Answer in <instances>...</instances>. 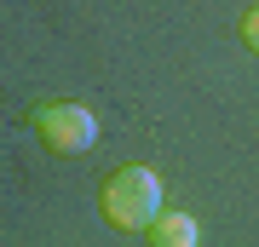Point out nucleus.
<instances>
[{"instance_id": "obj_1", "label": "nucleus", "mask_w": 259, "mask_h": 247, "mask_svg": "<svg viewBox=\"0 0 259 247\" xmlns=\"http://www.w3.org/2000/svg\"><path fill=\"white\" fill-rule=\"evenodd\" d=\"M161 213V178L150 167H115L104 178V219L115 230H144Z\"/></svg>"}, {"instance_id": "obj_2", "label": "nucleus", "mask_w": 259, "mask_h": 247, "mask_svg": "<svg viewBox=\"0 0 259 247\" xmlns=\"http://www.w3.org/2000/svg\"><path fill=\"white\" fill-rule=\"evenodd\" d=\"M35 132L47 138V150H58V156H81V150L98 144V121L81 104H40L35 110Z\"/></svg>"}, {"instance_id": "obj_3", "label": "nucleus", "mask_w": 259, "mask_h": 247, "mask_svg": "<svg viewBox=\"0 0 259 247\" xmlns=\"http://www.w3.org/2000/svg\"><path fill=\"white\" fill-rule=\"evenodd\" d=\"M150 247H196V219L190 213H156Z\"/></svg>"}, {"instance_id": "obj_4", "label": "nucleus", "mask_w": 259, "mask_h": 247, "mask_svg": "<svg viewBox=\"0 0 259 247\" xmlns=\"http://www.w3.org/2000/svg\"><path fill=\"white\" fill-rule=\"evenodd\" d=\"M242 40L259 52V12H248V18H242Z\"/></svg>"}]
</instances>
